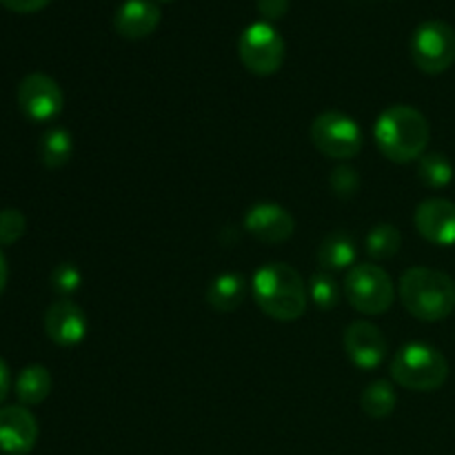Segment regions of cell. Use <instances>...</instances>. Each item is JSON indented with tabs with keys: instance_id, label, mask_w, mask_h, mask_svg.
I'll return each mask as SVG.
<instances>
[{
	"instance_id": "1",
	"label": "cell",
	"mask_w": 455,
	"mask_h": 455,
	"mask_svg": "<svg viewBox=\"0 0 455 455\" xmlns=\"http://www.w3.org/2000/svg\"><path fill=\"white\" fill-rule=\"evenodd\" d=\"M251 293L256 305L278 323H296L307 311L305 280L287 262L262 265L253 274Z\"/></svg>"
},
{
	"instance_id": "2",
	"label": "cell",
	"mask_w": 455,
	"mask_h": 455,
	"mask_svg": "<svg viewBox=\"0 0 455 455\" xmlns=\"http://www.w3.org/2000/svg\"><path fill=\"white\" fill-rule=\"evenodd\" d=\"M431 129L425 114L409 105H394L382 111L373 127V138L385 158L407 164L420 160L429 145Z\"/></svg>"
},
{
	"instance_id": "3",
	"label": "cell",
	"mask_w": 455,
	"mask_h": 455,
	"mask_svg": "<svg viewBox=\"0 0 455 455\" xmlns=\"http://www.w3.org/2000/svg\"><path fill=\"white\" fill-rule=\"evenodd\" d=\"M403 307L422 323H440L455 309V283L451 275L431 267H411L398 283Z\"/></svg>"
},
{
	"instance_id": "4",
	"label": "cell",
	"mask_w": 455,
	"mask_h": 455,
	"mask_svg": "<svg viewBox=\"0 0 455 455\" xmlns=\"http://www.w3.org/2000/svg\"><path fill=\"white\" fill-rule=\"evenodd\" d=\"M391 378L409 391H438L449 378V363L435 347L409 342L391 360Z\"/></svg>"
},
{
	"instance_id": "5",
	"label": "cell",
	"mask_w": 455,
	"mask_h": 455,
	"mask_svg": "<svg viewBox=\"0 0 455 455\" xmlns=\"http://www.w3.org/2000/svg\"><path fill=\"white\" fill-rule=\"evenodd\" d=\"M345 296L363 315H382L394 305V280L380 265H355L345 278Z\"/></svg>"
},
{
	"instance_id": "6",
	"label": "cell",
	"mask_w": 455,
	"mask_h": 455,
	"mask_svg": "<svg viewBox=\"0 0 455 455\" xmlns=\"http://www.w3.org/2000/svg\"><path fill=\"white\" fill-rule=\"evenodd\" d=\"M238 53L247 71L256 76H274L283 67L287 44L271 22L258 20L240 34Z\"/></svg>"
},
{
	"instance_id": "7",
	"label": "cell",
	"mask_w": 455,
	"mask_h": 455,
	"mask_svg": "<svg viewBox=\"0 0 455 455\" xmlns=\"http://www.w3.org/2000/svg\"><path fill=\"white\" fill-rule=\"evenodd\" d=\"M413 65L429 76L444 74L455 62V29L444 20H427L413 31L411 44Z\"/></svg>"
},
{
	"instance_id": "8",
	"label": "cell",
	"mask_w": 455,
	"mask_h": 455,
	"mask_svg": "<svg viewBox=\"0 0 455 455\" xmlns=\"http://www.w3.org/2000/svg\"><path fill=\"white\" fill-rule=\"evenodd\" d=\"M315 149L333 160H349L363 151L364 136L360 124L342 111H324L311 124Z\"/></svg>"
},
{
	"instance_id": "9",
	"label": "cell",
	"mask_w": 455,
	"mask_h": 455,
	"mask_svg": "<svg viewBox=\"0 0 455 455\" xmlns=\"http://www.w3.org/2000/svg\"><path fill=\"white\" fill-rule=\"evenodd\" d=\"M18 107L31 123H49L65 109V93L52 76L34 71L18 84Z\"/></svg>"
},
{
	"instance_id": "10",
	"label": "cell",
	"mask_w": 455,
	"mask_h": 455,
	"mask_svg": "<svg viewBox=\"0 0 455 455\" xmlns=\"http://www.w3.org/2000/svg\"><path fill=\"white\" fill-rule=\"evenodd\" d=\"M345 351L358 369L371 371L387 360L389 342L385 333L369 320H355L345 331Z\"/></svg>"
},
{
	"instance_id": "11",
	"label": "cell",
	"mask_w": 455,
	"mask_h": 455,
	"mask_svg": "<svg viewBox=\"0 0 455 455\" xmlns=\"http://www.w3.org/2000/svg\"><path fill=\"white\" fill-rule=\"evenodd\" d=\"M244 229L267 244L287 243L296 231V220L284 207L275 203H258L244 216Z\"/></svg>"
},
{
	"instance_id": "12",
	"label": "cell",
	"mask_w": 455,
	"mask_h": 455,
	"mask_svg": "<svg viewBox=\"0 0 455 455\" xmlns=\"http://www.w3.org/2000/svg\"><path fill=\"white\" fill-rule=\"evenodd\" d=\"M416 229L427 243L438 247H451L455 244V203L444 198H429L418 204Z\"/></svg>"
},
{
	"instance_id": "13",
	"label": "cell",
	"mask_w": 455,
	"mask_h": 455,
	"mask_svg": "<svg viewBox=\"0 0 455 455\" xmlns=\"http://www.w3.org/2000/svg\"><path fill=\"white\" fill-rule=\"evenodd\" d=\"M38 443V422L22 404L0 409V449L9 455H27Z\"/></svg>"
},
{
	"instance_id": "14",
	"label": "cell",
	"mask_w": 455,
	"mask_h": 455,
	"mask_svg": "<svg viewBox=\"0 0 455 455\" xmlns=\"http://www.w3.org/2000/svg\"><path fill=\"white\" fill-rule=\"evenodd\" d=\"M87 315L76 302L60 298L44 314V331L58 347L80 345L87 336Z\"/></svg>"
},
{
	"instance_id": "15",
	"label": "cell",
	"mask_w": 455,
	"mask_h": 455,
	"mask_svg": "<svg viewBox=\"0 0 455 455\" xmlns=\"http://www.w3.org/2000/svg\"><path fill=\"white\" fill-rule=\"evenodd\" d=\"M158 3L154 0H124L114 16V29L127 40H140L154 34L160 25Z\"/></svg>"
},
{
	"instance_id": "16",
	"label": "cell",
	"mask_w": 455,
	"mask_h": 455,
	"mask_svg": "<svg viewBox=\"0 0 455 455\" xmlns=\"http://www.w3.org/2000/svg\"><path fill=\"white\" fill-rule=\"evenodd\" d=\"M355 256H358L355 240L347 231H331L318 247V265L327 274L354 267Z\"/></svg>"
},
{
	"instance_id": "17",
	"label": "cell",
	"mask_w": 455,
	"mask_h": 455,
	"mask_svg": "<svg viewBox=\"0 0 455 455\" xmlns=\"http://www.w3.org/2000/svg\"><path fill=\"white\" fill-rule=\"evenodd\" d=\"M247 296V280L235 271L220 274L207 289V302L220 314L235 311Z\"/></svg>"
},
{
	"instance_id": "18",
	"label": "cell",
	"mask_w": 455,
	"mask_h": 455,
	"mask_svg": "<svg viewBox=\"0 0 455 455\" xmlns=\"http://www.w3.org/2000/svg\"><path fill=\"white\" fill-rule=\"evenodd\" d=\"M52 373L43 364H29L16 378V395L22 407H36L52 394Z\"/></svg>"
},
{
	"instance_id": "19",
	"label": "cell",
	"mask_w": 455,
	"mask_h": 455,
	"mask_svg": "<svg viewBox=\"0 0 455 455\" xmlns=\"http://www.w3.org/2000/svg\"><path fill=\"white\" fill-rule=\"evenodd\" d=\"M74 154V138L67 129L52 127L43 133L38 145L40 163L47 169H62Z\"/></svg>"
},
{
	"instance_id": "20",
	"label": "cell",
	"mask_w": 455,
	"mask_h": 455,
	"mask_svg": "<svg viewBox=\"0 0 455 455\" xmlns=\"http://www.w3.org/2000/svg\"><path fill=\"white\" fill-rule=\"evenodd\" d=\"M395 404H398V395H395L394 385L389 380H376L363 391L360 395V407L369 418H389L394 413Z\"/></svg>"
},
{
	"instance_id": "21",
	"label": "cell",
	"mask_w": 455,
	"mask_h": 455,
	"mask_svg": "<svg viewBox=\"0 0 455 455\" xmlns=\"http://www.w3.org/2000/svg\"><path fill=\"white\" fill-rule=\"evenodd\" d=\"M400 244H403V234H400L398 227L389 225V222H380V225L373 227L364 240L367 253L378 262L394 258L400 251Z\"/></svg>"
},
{
	"instance_id": "22",
	"label": "cell",
	"mask_w": 455,
	"mask_h": 455,
	"mask_svg": "<svg viewBox=\"0 0 455 455\" xmlns=\"http://www.w3.org/2000/svg\"><path fill=\"white\" fill-rule=\"evenodd\" d=\"M418 176L431 189H443L453 180V164L444 154H425L418 160Z\"/></svg>"
},
{
	"instance_id": "23",
	"label": "cell",
	"mask_w": 455,
	"mask_h": 455,
	"mask_svg": "<svg viewBox=\"0 0 455 455\" xmlns=\"http://www.w3.org/2000/svg\"><path fill=\"white\" fill-rule=\"evenodd\" d=\"M307 291H309V298L314 300V305L318 309L329 311L333 307H338V302H340V287H338L333 275L327 274V271L311 275Z\"/></svg>"
},
{
	"instance_id": "24",
	"label": "cell",
	"mask_w": 455,
	"mask_h": 455,
	"mask_svg": "<svg viewBox=\"0 0 455 455\" xmlns=\"http://www.w3.org/2000/svg\"><path fill=\"white\" fill-rule=\"evenodd\" d=\"M49 283H52V289L58 296L69 300V296H74L80 289V284H83V274H80V269L74 262H60V265L52 271Z\"/></svg>"
},
{
	"instance_id": "25",
	"label": "cell",
	"mask_w": 455,
	"mask_h": 455,
	"mask_svg": "<svg viewBox=\"0 0 455 455\" xmlns=\"http://www.w3.org/2000/svg\"><path fill=\"white\" fill-rule=\"evenodd\" d=\"M329 187L340 200H351L360 191V173L349 164H338L329 176Z\"/></svg>"
},
{
	"instance_id": "26",
	"label": "cell",
	"mask_w": 455,
	"mask_h": 455,
	"mask_svg": "<svg viewBox=\"0 0 455 455\" xmlns=\"http://www.w3.org/2000/svg\"><path fill=\"white\" fill-rule=\"evenodd\" d=\"M27 218L20 209H3L0 212V247L16 244L25 235Z\"/></svg>"
},
{
	"instance_id": "27",
	"label": "cell",
	"mask_w": 455,
	"mask_h": 455,
	"mask_svg": "<svg viewBox=\"0 0 455 455\" xmlns=\"http://www.w3.org/2000/svg\"><path fill=\"white\" fill-rule=\"evenodd\" d=\"M256 7L267 22H275L287 16L291 0H256Z\"/></svg>"
},
{
	"instance_id": "28",
	"label": "cell",
	"mask_w": 455,
	"mask_h": 455,
	"mask_svg": "<svg viewBox=\"0 0 455 455\" xmlns=\"http://www.w3.org/2000/svg\"><path fill=\"white\" fill-rule=\"evenodd\" d=\"M52 0H0L3 7H7L9 12H16V13H36V12H43Z\"/></svg>"
},
{
	"instance_id": "29",
	"label": "cell",
	"mask_w": 455,
	"mask_h": 455,
	"mask_svg": "<svg viewBox=\"0 0 455 455\" xmlns=\"http://www.w3.org/2000/svg\"><path fill=\"white\" fill-rule=\"evenodd\" d=\"M9 387H12V376H9V367L3 358H0V404L4 403L9 394Z\"/></svg>"
},
{
	"instance_id": "30",
	"label": "cell",
	"mask_w": 455,
	"mask_h": 455,
	"mask_svg": "<svg viewBox=\"0 0 455 455\" xmlns=\"http://www.w3.org/2000/svg\"><path fill=\"white\" fill-rule=\"evenodd\" d=\"M7 278H9L7 260H4L3 247H0V296H3V293H4V287H7Z\"/></svg>"
},
{
	"instance_id": "31",
	"label": "cell",
	"mask_w": 455,
	"mask_h": 455,
	"mask_svg": "<svg viewBox=\"0 0 455 455\" xmlns=\"http://www.w3.org/2000/svg\"><path fill=\"white\" fill-rule=\"evenodd\" d=\"M154 3H172V0H154Z\"/></svg>"
}]
</instances>
